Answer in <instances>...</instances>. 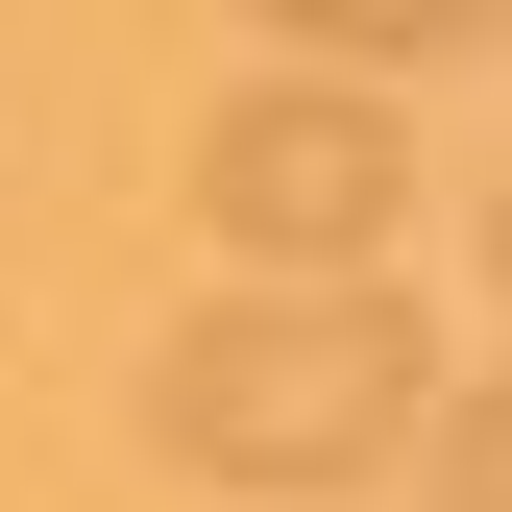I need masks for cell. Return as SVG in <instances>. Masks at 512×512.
Instances as JSON below:
<instances>
[{"label": "cell", "instance_id": "obj_1", "mask_svg": "<svg viewBox=\"0 0 512 512\" xmlns=\"http://www.w3.org/2000/svg\"><path fill=\"white\" fill-rule=\"evenodd\" d=\"M415 391H439V342L366 269H317V293H220L147 415H171V464H220V488H366L415 439Z\"/></svg>", "mask_w": 512, "mask_h": 512}, {"label": "cell", "instance_id": "obj_2", "mask_svg": "<svg viewBox=\"0 0 512 512\" xmlns=\"http://www.w3.org/2000/svg\"><path fill=\"white\" fill-rule=\"evenodd\" d=\"M196 220L244 244V269H391L415 147H391V98H366V74H269V98L196 122Z\"/></svg>", "mask_w": 512, "mask_h": 512}, {"label": "cell", "instance_id": "obj_3", "mask_svg": "<svg viewBox=\"0 0 512 512\" xmlns=\"http://www.w3.org/2000/svg\"><path fill=\"white\" fill-rule=\"evenodd\" d=\"M317 74H415V49H488V0H269Z\"/></svg>", "mask_w": 512, "mask_h": 512}]
</instances>
